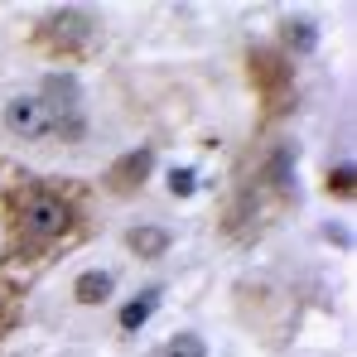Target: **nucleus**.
I'll list each match as a JSON object with an SVG mask.
<instances>
[{"instance_id": "4", "label": "nucleus", "mask_w": 357, "mask_h": 357, "mask_svg": "<svg viewBox=\"0 0 357 357\" xmlns=\"http://www.w3.org/2000/svg\"><path fill=\"white\" fill-rule=\"evenodd\" d=\"M150 160H155L150 150H135L130 160H121L116 169H112V183H116L121 193H130V188H140V183H145V174H150Z\"/></svg>"}, {"instance_id": "3", "label": "nucleus", "mask_w": 357, "mask_h": 357, "mask_svg": "<svg viewBox=\"0 0 357 357\" xmlns=\"http://www.w3.org/2000/svg\"><path fill=\"white\" fill-rule=\"evenodd\" d=\"M39 39H44L49 49H59V54H82V49L92 44V15H82V10H59V15L39 29Z\"/></svg>"}, {"instance_id": "8", "label": "nucleus", "mask_w": 357, "mask_h": 357, "mask_svg": "<svg viewBox=\"0 0 357 357\" xmlns=\"http://www.w3.org/2000/svg\"><path fill=\"white\" fill-rule=\"evenodd\" d=\"M165 357H208V348H203V338H193V333H178V338H169Z\"/></svg>"}, {"instance_id": "7", "label": "nucleus", "mask_w": 357, "mask_h": 357, "mask_svg": "<svg viewBox=\"0 0 357 357\" xmlns=\"http://www.w3.org/2000/svg\"><path fill=\"white\" fill-rule=\"evenodd\" d=\"M107 295H112V275H107V271H92V275L77 280V299H82V304H102Z\"/></svg>"}, {"instance_id": "2", "label": "nucleus", "mask_w": 357, "mask_h": 357, "mask_svg": "<svg viewBox=\"0 0 357 357\" xmlns=\"http://www.w3.org/2000/svg\"><path fill=\"white\" fill-rule=\"evenodd\" d=\"M5 126L20 135V140H39V135H54V130H63V135H73V126L34 92V97H15V102H5Z\"/></svg>"}, {"instance_id": "10", "label": "nucleus", "mask_w": 357, "mask_h": 357, "mask_svg": "<svg viewBox=\"0 0 357 357\" xmlns=\"http://www.w3.org/2000/svg\"><path fill=\"white\" fill-rule=\"evenodd\" d=\"M285 34H290V44H295V49H314V29H309V24H290Z\"/></svg>"}, {"instance_id": "6", "label": "nucleus", "mask_w": 357, "mask_h": 357, "mask_svg": "<svg viewBox=\"0 0 357 357\" xmlns=\"http://www.w3.org/2000/svg\"><path fill=\"white\" fill-rule=\"evenodd\" d=\"M169 246V232H160V227H130V251L135 256H160Z\"/></svg>"}, {"instance_id": "11", "label": "nucleus", "mask_w": 357, "mask_h": 357, "mask_svg": "<svg viewBox=\"0 0 357 357\" xmlns=\"http://www.w3.org/2000/svg\"><path fill=\"white\" fill-rule=\"evenodd\" d=\"M169 183H174V193H193V174H188V169H174Z\"/></svg>"}, {"instance_id": "1", "label": "nucleus", "mask_w": 357, "mask_h": 357, "mask_svg": "<svg viewBox=\"0 0 357 357\" xmlns=\"http://www.w3.org/2000/svg\"><path fill=\"white\" fill-rule=\"evenodd\" d=\"M73 227V203L44 188V183H29L24 193H15V232H20V251H44L54 246Z\"/></svg>"}, {"instance_id": "9", "label": "nucleus", "mask_w": 357, "mask_h": 357, "mask_svg": "<svg viewBox=\"0 0 357 357\" xmlns=\"http://www.w3.org/2000/svg\"><path fill=\"white\" fill-rule=\"evenodd\" d=\"M353 183H357V174L343 165V169H333V174H328V193H333V198H348V193H353Z\"/></svg>"}, {"instance_id": "5", "label": "nucleus", "mask_w": 357, "mask_h": 357, "mask_svg": "<svg viewBox=\"0 0 357 357\" xmlns=\"http://www.w3.org/2000/svg\"><path fill=\"white\" fill-rule=\"evenodd\" d=\"M155 304H160V290H140V295L121 309V328H126V333H135V328H140V324L155 314Z\"/></svg>"}]
</instances>
